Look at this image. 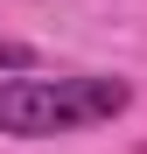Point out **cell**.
I'll use <instances>...</instances> for the list:
<instances>
[{"mask_svg":"<svg viewBox=\"0 0 147 154\" xmlns=\"http://www.w3.org/2000/svg\"><path fill=\"white\" fill-rule=\"evenodd\" d=\"M133 105L126 77H7L0 84V133L14 140H56L105 126Z\"/></svg>","mask_w":147,"mask_h":154,"instance_id":"obj_1","label":"cell"},{"mask_svg":"<svg viewBox=\"0 0 147 154\" xmlns=\"http://www.w3.org/2000/svg\"><path fill=\"white\" fill-rule=\"evenodd\" d=\"M28 63H35V49H21V42L0 35V70H28Z\"/></svg>","mask_w":147,"mask_h":154,"instance_id":"obj_2","label":"cell"}]
</instances>
